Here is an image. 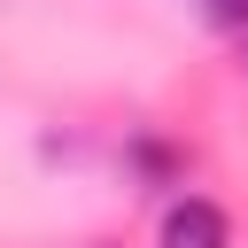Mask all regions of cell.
Instances as JSON below:
<instances>
[{
  "label": "cell",
  "instance_id": "obj_1",
  "mask_svg": "<svg viewBox=\"0 0 248 248\" xmlns=\"http://www.w3.org/2000/svg\"><path fill=\"white\" fill-rule=\"evenodd\" d=\"M155 248H232V217L209 194H178L155 225Z\"/></svg>",
  "mask_w": 248,
  "mask_h": 248
},
{
  "label": "cell",
  "instance_id": "obj_2",
  "mask_svg": "<svg viewBox=\"0 0 248 248\" xmlns=\"http://www.w3.org/2000/svg\"><path fill=\"white\" fill-rule=\"evenodd\" d=\"M124 170H132L140 186H178V178H186V147L163 140V132H132V140H124Z\"/></svg>",
  "mask_w": 248,
  "mask_h": 248
},
{
  "label": "cell",
  "instance_id": "obj_3",
  "mask_svg": "<svg viewBox=\"0 0 248 248\" xmlns=\"http://www.w3.org/2000/svg\"><path fill=\"white\" fill-rule=\"evenodd\" d=\"M194 8H202L217 31H240V23H248V0H194Z\"/></svg>",
  "mask_w": 248,
  "mask_h": 248
},
{
  "label": "cell",
  "instance_id": "obj_4",
  "mask_svg": "<svg viewBox=\"0 0 248 248\" xmlns=\"http://www.w3.org/2000/svg\"><path fill=\"white\" fill-rule=\"evenodd\" d=\"M93 248H116V240H93Z\"/></svg>",
  "mask_w": 248,
  "mask_h": 248
},
{
  "label": "cell",
  "instance_id": "obj_5",
  "mask_svg": "<svg viewBox=\"0 0 248 248\" xmlns=\"http://www.w3.org/2000/svg\"><path fill=\"white\" fill-rule=\"evenodd\" d=\"M240 46H248V23H240Z\"/></svg>",
  "mask_w": 248,
  "mask_h": 248
}]
</instances>
